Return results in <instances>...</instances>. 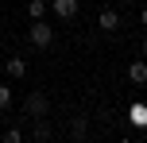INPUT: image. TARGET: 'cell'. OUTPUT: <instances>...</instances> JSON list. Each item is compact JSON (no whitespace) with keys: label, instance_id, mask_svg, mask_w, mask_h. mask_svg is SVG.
Masks as SVG:
<instances>
[{"label":"cell","instance_id":"6da1fadb","mask_svg":"<svg viewBox=\"0 0 147 143\" xmlns=\"http://www.w3.org/2000/svg\"><path fill=\"white\" fill-rule=\"evenodd\" d=\"M27 39H31V46H35V50H47V46L54 43V27H51V23H43V19H31Z\"/></svg>","mask_w":147,"mask_h":143},{"label":"cell","instance_id":"7a4b0ae2","mask_svg":"<svg viewBox=\"0 0 147 143\" xmlns=\"http://www.w3.org/2000/svg\"><path fill=\"white\" fill-rule=\"evenodd\" d=\"M23 112H27L31 120H39V116H51V101H47V93L31 89V93H27V101H23Z\"/></svg>","mask_w":147,"mask_h":143},{"label":"cell","instance_id":"3957f363","mask_svg":"<svg viewBox=\"0 0 147 143\" xmlns=\"http://www.w3.org/2000/svg\"><path fill=\"white\" fill-rule=\"evenodd\" d=\"M81 8V0H51V12L58 15V19H74Z\"/></svg>","mask_w":147,"mask_h":143},{"label":"cell","instance_id":"277c9868","mask_svg":"<svg viewBox=\"0 0 147 143\" xmlns=\"http://www.w3.org/2000/svg\"><path fill=\"white\" fill-rule=\"evenodd\" d=\"M120 23H124V19H120L116 8H105V12L97 15V27H101V31H120Z\"/></svg>","mask_w":147,"mask_h":143},{"label":"cell","instance_id":"5b68a950","mask_svg":"<svg viewBox=\"0 0 147 143\" xmlns=\"http://www.w3.org/2000/svg\"><path fill=\"white\" fill-rule=\"evenodd\" d=\"M128 81L132 85H147V58H140V62L128 66Z\"/></svg>","mask_w":147,"mask_h":143},{"label":"cell","instance_id":"8992f818","mask_svg":"<svg viewBox=\"0 0 147 143\" xmlns=\"http://www.w3.org/2000/svg\"><path fill=\"white\" fill-rule=\"evenodd\" d=\"M54 132H51V124H47V116H39L35 124H31V139H51Z\"/></svg>","mask_w":147,"mask_h":143},{"label":"cell","instance_id":"52a82bcc","mask_svg":"<svg viewBox=\"0 0 147 143\" xmlns=\"http://www.w3.org/2000/svg\"><path fill=\"white\" fill-rule=\"evenodd\" d=\"M4 70H8V77H27V62L23 58H8Z\"/></svg>","mask_w":147,"mask_h":143},{"label":"cell","instance_id":"ba28073f","mask_svg":"<svg viewBox=\"0 0 147 143\" xmlns=\"http://www.w3.org/2000/svg\"><path fill=\"white\" fill-rule=\"evenodd\" d=\"M70 136L74 139H85L89 136V120H85V116H74V120H70Z\"/></svg>","mask_w":147,"mask_h":143},{"label":"cell","instance_id":"9c48e42d","mask_svg":"<svg viewBox=\"0 0 147 143\" xmlns=\"http://www.w3.org/2000/svg\"><path fill=\"white\" fill-rule=\"evenodd\" d=\"M47 8H51L47 0H27V19H43V15H47Z\"/></svg>","mask_w":147,"mask_h":143},{"label":"cell","instance_id":"30bf717a","mask_svg":"<svg viewBox=\"0 0 147 143\" xmlns=\"http://www.w3.org/2000/svg\"><path fill=\"white\" fill-rule=\"evenodd\" d=\"M128 120H132L136 128H147V105H132V112H128Z\"/></svg>","mask_w":147,"mask_h":143},{"label":"cell","instance_id":"8fae6325","mask_svg":"<svg viewBox=\"0 0 147 143\" xmlns=\"http://www.w3.org/2000/svg\"><path fill=\"white\" fill-rule=\"evenodd\" d=\"M8 108H12V89L0 85V112H8Z\"/></svg>","mask_w":147,"mask_h":143},{"label":"cell","instance_id":"7c38bea8","mask_svg":"<svg viewBox=\"0 0 147 143\" xmlns=\"http://www.w3.org/2000/svg\"><path fill=\"white\" fill-rule=\"evenodd\" d=\"M20 139H23L20 128H8V132H4V143H20Z\"/></svg>","mask_w":147,"mask_h":143},{"label":"cell","instance_id":"4fadbf2b","mask_svg":"<svg viewBox=\"0 0 147 143\" xmlns=\"http://www.w3.org/2000/svg\"><path fill=\"white\" fill-rule=\"evenodd\" d=\"M140 23H143V27H147V4L140 8Z\"/></svg>","mask_w":147,"mask_h":143},{"label":"cell","instance_id":"5bb4252c","mask_svg":"<svg viewBox=\"0 0 147 143\" xmlns=\"http://www.w3.org/2000/svg\"><path fill=\"white\" fill-rule=\"evenodd\" d=\"M140 50H143V58H147V35H143V43H140Z\"/></svg>","mask_w":147,"mask_h":143},{"label":"cell","instance_id":"9a60e30c","mask_svg":"<svg viewBox=\"0 0 147 143\" xmlns=\"http://www.w3.org/2000/svg\"><path fill=\"white\" fill-rule=\"evenodd\" d=\"M116 4H124V8H128V4H132V0H116Z\"/></svg>","mask_w":147,"mask_h":143},{"label":"cell","instance_id":"2e32d148","mask_svg":"<svg viewBox=\"0 0 147 143\" xmlns=\"http://www.w3.org/2000/svg\"><path fill=\"white\" fill-rule=\"evenodd\" d=\"M0 43H4V31H0Z\"/></svg>","mask_w":147,"mask_h":143}]
</instances>
